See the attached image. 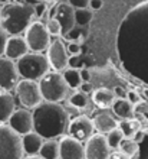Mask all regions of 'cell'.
<instances>
[{"label":"cell","mask_w":148,"mask_h":159,"mask_svg":"<svg viewBox=\"0 0 148 159\" xmlns=\"http://www.w3.org/2000/svg\"><path fill=\"white\" fill-rule=\"evenodd\" d=\"M33 113V127L43 139H61L68 133L69 114L61 103L42 101Z\"/></svg>","instance_id":"1"},{"label":"cell","mask_w":148,"mask_h":159,"mask_svg":"<svg viewBox=\"0 0 148 159\" xmlns=\"http://www.w3.org/2000/svg\"><path fill=\"white\" fill-rule=\"evenodd\" d=\"M35 20V7L26 3H9L4 4L2 9L0 26L10 36L25 34Z\"/></svg>","instance_id":"2"},{"label":"cell","mask_w":148,"mask_h":159,"mask_svg":"<svg viewBox=\"0 0 148 159\" xmlns=\"http://www.w3.org/2000/svg\"><path fill=\"white\" fill-rule=\"evenodd\" d=\"M16 62L19 74L23 80L40 81L50 71V64L48 61V57L42 52H29Z\"/></svg>","instance_id":"3"},{"label":"cell","mask_w":148,"mask_h":159,"mask_svg":"<svg viewBox=\"0 0 148 159\" xmlns=\"http://www.w3.org/2000/svg\"><path fill=\"white\" fill-rule=\"evenodd\" d=\"M39 85L45 101L61 103L63 100H68V97L70 96V87L65 81L62 72L49 71L39 81Z\"/></svg>","instance_id":"4"},{"label":"cell","mask_w":148,"mask_h":159,"mask_svg":"<svg viewBox=\"0 0 148 159\" xmlns=\"http://www.w3.org/2000/svg\"><path fill=\"white\" fill-rule=\"evenodd\" d=\"M22 136L7 123H0V159H23Z\"/></svg>","instance_id":"5"},{"label":"cell","mask_w":148,"mask_h":159,"mask_svg":"<svg viewBox=\"0 0 148 159\" xmlns=\"http://www.w3.org/2000/svg\"><path fill=\"white\" fill-rule=\"evenodd\" d=\"M15 90H16L17 100H19V103L22 104L23 109L33 110V109H36L42 101H45L43 100V96H42L39 81L22 78Z\"/></svg>","instance_id":"6"},{"label":"cell","mask_w":148,"mask_h":159,"mask_svg":"<svg viewBox=\"0 0 148 159\" xmlns=\"http://www.w3.org/2000/svg\"><path fill=\"white\" fill-rule=\"evenodd\" d=\"M25 39L29 45L30 52H46L49 48L50 34L46 29V25L40 20H35L25 32Z\"/></svg>","instance_id":"7"},{"label":"cell","mask_w":148,"mask_h":159,"mask_svg":"<svg viewBox=\"0 0 148 159\" xmlns=\"http://www.w3.org/2000/svg\"><path fill=\"white\" fill-rule=\"evenodd\" d=\"M46 57L53 71L63 72L66 68H69V52L65 42L61 38H56L50 42L49 48L46 51Z\"/></svg>","instance_id":"8"},{"label":"cell","mask_w":148,"mask_h":159,"mask_svg":"<svg viewBox=\"0 0 148 159\" xmlns=\"http://www.w3.org/2000/svg\"><path fill=\"white\" fill-rule=\"evenodd\" d=\"M20 81V74L17 70V62L6 57H0V90L10 91Z\"/></svg>","instance_id":"9"},{"label":"cell","mask_w":148,"mask_h":159,"mask_svg":"<svg viewBox=\"0 0 148 159\" xmlns=\"http://www.w3.org/2000/svg\"><path fill=\"white\" fill-rule=\"evenodd\" d=\"M112 149L107 140V136L95 133L85 142V159H108Z\"/></svg>","instance_id":"10"},{"label":"cell","mask_w":148,"mask_h":159,"mask_svg":"<svg viewBox=\"0 0 148 159\" xmlns=\"http://www.w3.org/2000/svg\"><path fill=\"white\" fill-rule=\"evenodd\" d=\"M68 134L81 140V142H87L88 139L95 134L92 119L85 116V114H79V116L74 117L69 121V126H68Z\"/></svg>","instance_id":"11"},{"label":"cell","mask_w":148,"mask_h":159,"mask_svg":"<svg viewBox=\"0 0 148 159\" xmlns=\"http://www.w3.org/2000/svg\"><path fill=\"white\" fill-rule=\"evenodd\" d=\"M52 17H55L56 20L61 23L62 28V36L72 32L76 26V20H75V9L66 2L62 3H56L52 12Z\"/></svg>","instance_id":"12"},{"label":"cell","mask_w":148,"mask_h":159,"mask_svg":"<svg viewBox=\"0 0 148 159\" xmlns=\"http://www.w3.org/2000/svg\"><path fill=\"white\" fill-rule=\"evenodd\" d=\"M61 159H85V143L65 134L59 139Z\"/></svg>","instance_id":"13"},{"label":"cell","mask_w":148,"mask_h":159,"mask_svg":"<svg viewBox=\"0 0 148 159\" xmlns=\"http://www.w3.org/2000/svg\"><path fill=\"white\" fill-rule=\"evenodd\" d=\"M7 125L20 136H25V134L35 130V127H33V113L27 109L16 110L12 114L10 120L7 121Z\"/></svg>","instance_id":"14"},{"label":"cell","mask_w":148,"mask_h":159,"mask_svg":"<svg viewBox=\"0 0 148 159\" xmlns=\"http://www.w3.org/2000/svg\"><path fill=\"white\" fill-rule=\"evenodd\" d=\"M29 45L26 42L25 36L16 35V36H9V41L6 43V51H4V57L13 61H19L22 57L29 54Z\"/></svg>","instance_id":"15"},{"label":"cell","mask_w":148,"mask_h":159,"mask_svg":"<svg viewBox=\"0 0 148 159\" xmlns=\"http://www.w3.org/2000/svg\"><path fill=\"white\" fill-rule=\"evenodd\" d=\"M92 121H94L95 132L101 134H105V136L109 132H112L114 129L118 127L116 119L111 113H108V111H99V113H96L94 116V119H92Z\"/></svg>","instance_id":"16"},{"label":"cell","mask_w":148,"mask_h":159,"mask_svg":"<svg viewBox=\"0 0 148 159\" xmlns=\"http://www.w3.org/2000/svg\"><path fill=\"white\" fill-rule=\"evenodd\" d=\"M91 100H92V103L96 107H99V109H102V110H107V109H111L112 104L115 103L116 96H115V93H114V90H111V88L99 87L92 91Z\"/></svg>","instance_id":"17"},{"label":"cell","mask_w":148,"mask_h":159,"mask_svg":"<svg viewBox=\"0 0 148 159\" xmlns=\"http://www.w3.org/2000/svg\"><path fill=\"white\" fill-rule=\"evenodd\" d=\"M15 111H16L15 97L10 94V91L0 90V123H7Z\"/></svg>","instance_id":"18"},{"label":"cell","mask_w":148,"mask_h":159,"mask_svg":"<svg viewBox=\"0 0 148 159\" xmlns=\"http://www.w3.org/2000/svg\"><path fill=\"white\" fill-rule=\"evenodd\" d=\"M22 142H23V151H25L26 156H32V155H39L45 139L33 130L30 133L22 136Z\"/></svg>","instance_id":"19"},{"label":"cell","mask_w":148,"mask_h":159,"mask_svg":"<svg viewBox=\"0 0 148 159\" xmlns=\"http://www.w3.org/2000/svg\"><path fill=\"white\" fill-rule=\"evenodd\" d=\"M114 116H116L121 120H125V119H132L134 117V113H135V107L128 98H116L115 103L112 104L111 107Z\"/></svg>","instance_id":"20"},{"label":"cell","mask_w":148,"mask_h":159,"mask_svg":"<svg viewBox=\"0 0 148 159\" xmlns=\"http://www.w3.org/2000/svg\"><path fill=\"white\" fill-rule=\"evenodd\" d=\"M39 155L43 159H61V145L58 139H45Z\"/></svg>","instance_id":"21"},{"label":"cell","mask_w":148,"mask_h":159,"mask_svg":"<svg viewBox=\"0 0 148 159\" xmlns=\"http://www.w3.org/2000/svg\"><path fill=\"white\" fill-rule=\"evenodd\" d=\"M118 127L122 130V133L125 134L127 139H134L135 133L138 130H141V123L140 120L137 119H125V120H121L118 123Z\"/></svg>","instance_id":"22"},{"label":"cell","mask_w":148,"mask_h":159,"mask_svg":"<svg viewBox=\"0 0 148 159\" xmlns=\"http://www.w3.org/2000/svg\"><path fill=\"white\" fill-rule=\"evenodd\" d=\"M89 97L88 94L82 91H75L72 93L69 97H68V103H69L70 107H74V109H78V110H82V109H87L88 104H89Z\"/></svg>","instance_id":"23"},{"label":"cell","mask_w":148,"mask_h":159,"mask_svg":"<svg viewBox=\"0 0 148 159\" xmlns=\"http://www.w3.org/2000/svg\"><path fill=\"white\" fill-rule=\"evenodd\" d=\"M62 74H63V78H65V81L68 83V85L70 88H79L81 84L83 83L82 77H81V70H78V68L69 67V68H66Z\"/></svg>","instance_id":"24"},{"label":"cell","mask_w":148,"mask_h":159,"mask_svg":"<svg viewBox=\"0 0 148 159\" xmlns=\"http://www.w3.org/2000/svg\"><path fill=\"white\" fill-rule=\"evenodd\" d=\"M118 151L121 152V153H124L125 156H128V158H134V156H137L140 153V146H138V143H137L134 139L125 138L122 142H121V145H119Z\"/></svg>","instance_id":"25"},{"label":"cell","mask_w":148,"mask_h":159,"mask_svg":"<svg viewBox=\"0 0 148 159\" xmlns=\"http://www.w3.org/2000/svg\"><path fill=\"white\" fill-rule=\"evenodd\" d=\"M92 17H94V12L89 7L75 10V20H76V25L79 26H87L92 20Z\"/></svg>","instance_id":"26"},{"label":"cell","mask_w":148,"mask_h":159,"mask_svg":"<svg viewBox=\"0 0 148 159\" xmlns=\"http://www.w3.org/2000/svg\"><path fill=\"white\" fill-rule=\"evenodd\" d=\"M124 139H125V134L122 133V130L119 129V127L114 129L112 132H109V133L107 134V140H108V143H109L111 149H118Z\"/></svg>","instance_id":"27"},{"label":"cell","mask_w":148,"mask_h":159,"mask_svg":"<svg viewBox=\"0 0 148 159\" xmlns=\"http://www.w3.org/2000/svg\"><path fill=\"white\" fill-rule=\"evenodd\" d=\"M46 25V29H48V32L50 34V36H56V38H59L62 35V28H61V23H59L55 17H49V19H46L45 22Z\"/></svg>","instance_id":"28"},{"label":"cell","mask_w":148,"mask_h":159,"mask_svg":"<svg viewBox=\"0 0 148 159\" xmlns=\"http://www.w3.org/2000/svg\"><path fill=\"white\" fill-rule=\"evenodd\" d=\"M9 36L10 35L6 32V30L0 26V57H3L4 55V51H6V43L9 41Z\"/></svg>","instance_id":"29"},{"label":"cell","mask_w":148,"mask_h":159,"mask_svg":"<svg viewBox=\"0 0 148 159\" xmlns=\"http://www.w3.org/2000/svg\"><path fill=\"white\" fill-rule=\"evenodd\" d=\"M35 15H36V19L48 16V4H46V2H40L39 4L35 6Z\"/></svg>","instance_id":"30"},{"label":"cell","mask_w":148,"mask_h":159,"mask_svg":"<svg viewBox=\"0 0 148 159\" xmlns=\"http://www.w3.org/2000/svg\"><path fill=\"white\" fill-rule=\"evenodd\" d=\"M66 3H69L75 10H76V9L89 7V0H66Z\"/></svg>","instance_id":"31"},{"label":"cell","mask_w":148,"mask_h":159,"mask_svg":"<svg viewBox=\"0 0 148 159\" xmlns=\"http://www.w3.org/2000/svg\"><path fill=\"white\" fill-rule=\"evenodd\" d=\"M127 98L131 101L134 106H137V104H140L141 103V96L135 91V90H129V91L127 93Z\"/></svg>","instance_id":"32"},{"label":"cell","mask_w":148,"mask_h":159,"mask_svg":"<svg viewBox=\"0 0 148 159\" xmlns=\"http://www.w3.org/2000/svg\"><path fill=\"white\" fill-rule=\"evenodd\" d=\"M68 48V52H69V55H79V52H81V45H79L78 42L72 41L69 43V45L66 46Z\"/></svg>","instance_id":"33"},{"label":"cell","mask_w":148,"mask_h":159,"mask_svg":"<svg viewBox=\"0 0 148 159\" xmlns=\"http://www.w3.org/2000/svg\"><path fill=\"white\" fill-rule=\"evenodd\" d=\"M79 91L85 93V94H92V91H94V85L91 83H82L81 84V87H79Z\"/></svg>","instance_id":"34"},{"label":"cell","mask_w":148,"mask_h":159,"mask_svg":"<svg viewBox=\"0 0 148 159\" xmlns=\"http://www.w3.org/2000/svg\"><path fill=\"white\" fill-rule=\"evenodd\" d=\"M101 7H102V0H89V9L92 12L99 10Z\"/></svg>","instance_id":"35"},{"label":"cell","mask_w":148,"mask_h":159,"mask_svg":"<svg viewBox=\"0 0 148 159\" xmlns=\"http://www.w3.org/2000/svg\"><path fill=\"white\" fill-rule=\"evenodd\" d=\"M79 55H69V67L70 68H76L79 67Z\"/></svg>","instance_id":"36"},{"label":"cell","mask_w":148,"mask_h":159,"mask_svg":"<svg viewBox=\"0 0 148 159\" xmlns=\"http://www.w3.org/2000/svg\"><path fill=\"white\" fill-rule=\"evenodd\" d=\"M81 77H82L83 83H89L91 81V71L87 70V68H82V70H81Z\"/></svg>","instance_id":"37"},{"label":"cell","mask_w":148,"mask_h":159,"mask_svg":"<svg viewBox=\"0 0 148 159\" xmlns=\"http://www.w3.org/2000/svg\"><path fill=\"white\" fill-rule=\"evenodd\" d=\"M114 93H115L116 98H127V93L128 91H125L122 87H116L115 90H114Z\"/></svg>","instance_id":"38"},{"label":"cell","mask_w":148,"mask_h":159,"mask_svg":"<svg viewBox=\"0 0 148 159\" xmlns=\"http://www.w3.org/2000/svg\"><path fill=\"white\" fill-rule=\"evenodd\" d=\"M108 159H131V158H128V156H125L124 153H121L119 151H115V152H112L111 156Z\"/></svg>","instance_id":"39"},{"label":"cell","mask_w":148,"mask_h":159,"mask_svg":"<svg viewBox=\"0 0 148 159\" xmlns=\"http://www.w3.org/2000/svg\"><path fill=\"white\" fill-rule=\"evenodd\" d=\"M144 136H145V133H144V132H142V130H138V132H137V133H135V136H134V140H135L137 143H140L141 140L144 139Z\"/></svg>","instance_id":"40"},{"label":"cell","mask_w":148,"mask_h":159,"mask_svg":"<svg viewBox=\"0 0 148 159\" xmlns=\"http://www.w3.org/2000/svg\"><path fill=\"white\" fill-rule=\"evenodd\" d=\"M9 3H25V0H0V4H9Z\"/></svg>","instance_id":"41"},{"label":"cell","mask_w":148,"mask_h":159,"mask_svg":"<svg viewBox=\"0 0 148 159\" xmlns=\"http://www.w3.org/2000/svg\"><path fill=\"white\" fill-rule=\"evenodd\" d=\"M40 2H43V0H25L26 4H29V6H33V7H35L36 4H39Z\"/></svg>","instance_id":"42"},{"label":"cell","mask_w":148,"mask_h":159,"mask_svg":"<svg viewBox=\"0 0 148 159\" xmlns=\"http://www.w3.org/2000/svg\"><path fill=\"white\" fill-rule=\"evenodd\" d=\"M23 159H43L40 155H32V156H25Z\"/></svg>","instance_id":"43"},{"label":"cell","mask_w":148,"mask_h":159,"mask_svg":"<svg viewBox=\"0 0 148 159\" xmlns=\"http://www.w3.org/2000/svg\"><path fill=\"white\" fill-rule=\"evenodd\" d=\"M144 97L148 100V88H145V90H144Z\"/></svg>","instance_id":"44"},{"label":"cell","mask_w":148,"mask_h":159,"mask_svg":"<svg viewBox=\"0 0 148 159\" xmlns=\"http://www.w3.org/2000/svg\"><path fill=\"white\" fill-rule=\"evenodd\" d=\"M2 9H3V6L0 4V17H2Z\"/></svg>","instance_id":"45"}]
</instances>
